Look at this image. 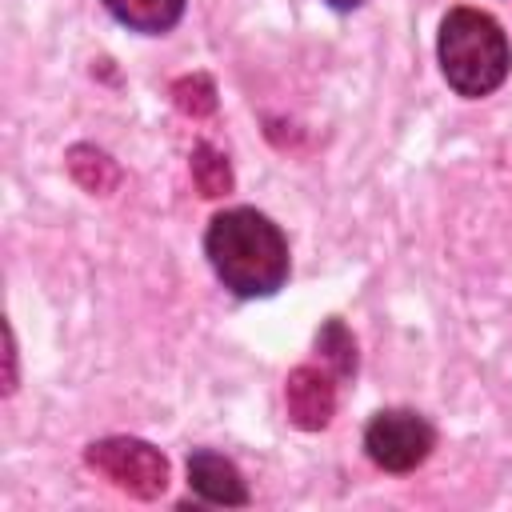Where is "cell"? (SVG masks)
I'll return each instance as SVG.
<instances>
[{"mask_svg": "<svg viewBox=\"0 0 512 512\" xmlns=\"http://www.w3.org/2000/svg\"><path fill=\"white\" fill-rule=\"evenodd\" d=\"M432 444H436L432 424L408 408L376 412L372 424L364 428V448L372 464H380L384 472H412L416 464L428 460Z\"/></svg>", "mask_w": 512, "mask_h": 512, "instance_id": "277c9868", "label": "cell"}, {"mask_svg": "<svg viewBox=\"0 0 512 512\" xmlns=\"http://www.w3.org/2000/svg\"><path fill=\"white\" fill-rule=\"evenodd\" d=\"M324 4H328V8H336V12H352L360 0H324Z\"/></svg>", "mask_w": 512, "mask_h": 512, "instance_id": "7c38bea8", "label": "cell"}, {"mask_svg": "<svg viewBox=\"0 0 512 512\" xmlns=\"http://www.w3.org/2000/svg\"><path fill=\"white\" fill-rule=\"evenodd\" d=\"M104 8L128 24L132 32H148V36H160L168 32L180 12H184V0H104Z\"/></svg>", "mask_w": 512, "mask_h": 512, "instance_id": "52a82bcc", "label": "cell"}, {"mask_svg": "<svg viewBox=\"0 0 512 512\" xmlns=\"http://www.w3.org/2000/svg\"><path fill=\"white\" fill-rule=\"evenodd\" d=\"M68 168H72V176H76L88 192H108V188L116 184V164H112L104 152H96V148H72Z\"/></svg>", "mask_w": 512, "mask_h": 512, "instance_id": "30bf717a", "label": "cell"}, {"mask_svg": "<svg viewBox=\"0 0 512 512\" xmlns=\"http://www.w3.org/2000/svg\"><path fill=\"white\" fill-rule=\"evenodd\" d=\"M84 460H88V468H96L104 480H112L120 492H128L136 500H156L168 488V460L148 440L104 436V440L88 444Z\"/></svg>", "mask_w": 512, "mask_h": 512, "instance_id": "3957f363", "label": "cell"}, {"mask_svg": "<svg viewBox=\"0 0 512 512\" xmlns=\"http://www.w3.org/2000/svg\"><path fill=\"white\" fill-rule=\"evenodd\" d=\"M284 404H288V420L304 432H320L332 412H336V384H332V372L324 368H312V364H300L288 372L284 380Z\"/></svg>", "mask_w": 512, "mask_h": 512, "instance_id": "5b68a950", "label": "cell"}, {"mask_svg": "<svg viewBox=\"0 0 512 512\" xmlns=\"http://www.w3.org/2000/svg\"><path fill=\"white\" fill-rule=\"evenodd\" d=\"M192 180H196L200 196H224V192H232V168H228V160H224L216 148H208V144H200V148L192 152Z\"/></svg>", "mask_w": 512, "mask_h": 512, "instance_id": "9c48e42d", "label": "cell"}, {"mask_svg": "<svg viewBox=\"0 0 512 512\" xmlns=\"http://www.w3.org/2000/svg\"><path fill=\"white\" fill-rule=\"evenodd\" d=\"M316 352H320V360L332 368V376H340V380L356 376V340H352V332H348L340 320H328V324L316 332Z\"/></svg>", "mask_w": 512, "mask_h": 512, "instance_id": "ba28073f", "label": "cell"}, {"mask_svg": "<svg viewBox=\"0 0 512 512\" xmlns=\"http://www.w3.org/2000/svg\"><path fill=\"white\" fill-rule=\"evenodd\" d=\"M204 252L220 284L244 300L272 296L288 280V244L280 228L256 208H228L212 216Z\"/></svg>", "mask_w": 512, "mask_h": 512, "instance_id": "6da1fadb", "label": "cell"}, {"mask_svg": "<svg viewBox=\"0 0 512 512\" xmlns=\"http://www.w3.org/2000/svg\"><path fill=\"white\" fill-rule=\"evenodd\" d=\"M440 68L460 96H488L504 84L512 52L508 36L488 12L452 8L440 24Z\"/></svg>", "mask_w": 512, "mask_h": 512, "instance_id": "7a4b0ae2", "label": "cell"}, {"mask_svg": "<svg viewBox=\"0 0 512 512\" xmlns=\"http://www.w3.org/2000/svg\"><path fill=\"white\" fill-rule=\"evenodd\" d=\"M172 100L184 116H212L216 112V88L204 72H192V76H180L172 84Z\"/></svg>", "mask_w": 512, "mask_h": 512, "instance_id": "8fae6325", "label": "cell"}, {"mask_svg": "<svg viewBox=\"0 0 512 512\" xmlns=\"http://www.w3.org/2000/svg\"><path fill=\"white\" fill-rule=\"evenodd\" d=\"M188 484L208 504H248V488H244L240 468L212 448H196L188 456Z\"/></svg>", "mask_w": 512, "mask_h": 512, "instance_id": "8992f818", "label": "cell"}]
</instances>
